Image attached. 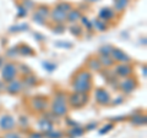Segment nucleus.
<instances>
[{
	"label": "nucleus",
	"instance_id": "f257e3e1",
	"mask_svg": "<svg viewBox=\"0 0 147 138\" xmlns=\"http://www.w3.org/2000/svg\"><path fill=\"white\" fill-rule=\"evenodd\" d=\"M74 90L75 93H84L86 94L91 89V73L87 71H82L76 76L74 81Z\"/></svg>",
	"mask_w": 147,
	"mask_h": 138
},
{
	"label": "nucleus",
	"instance_id": "f03ea898",
	"mask_svg": "<svg viewBox=\"0 0 147 138\" xmlns=\"http://www.w3.org/2000/svg\"><path fill=\"white\" fill-rule=\"evenodd\" d=\"M52 111L58 115V116H61V115L66 114V105H65V95L59 93L55 95L54 98V103L52 107Z\"/></svg>",
	"mask_w": 147,
	"mask_h": 138
},
{
	"label": "nucleus",
	"instance_id": "7ed1b4c3",
	"mask_svg": "<svg viewBox=\"0 0 147 138\" xmlns=\"http://www.w3.org/2000/svg\"><path fill=\"white\" fill-rule=\"evenodd\" d=\"M87 100H88V96L84 93H75L70 96V103L75 108H80L82 105H85L87 103Z\"/></svg>",
	"mask_w": 147,
	"mask_h": 138
},
{
	"label": "nucleus",
	"instance_id": "20e7f679",
	"mask_svg": "<svg viewBox=\"0 0 147 138\" xmlns=\"http://www.w3.org/2000/svg\"><path fill=\"white\" fill-rule=\"evenodd\" d=\"M16 75V66L13 64H6L3 68V78L7 82L13 80V77Z\"/></svg>",
	"mask_w": 147,
	"mask_h": 138
},
{
	"label": "nucleus",
	"instance_id": "39448f33",
	"mask_svg": "<svg viewBox=\"0 0 147 138\" xmlns=\"http://www.w3.org/2000/svg\"><path fill=\"white\" fill-rule=\"evenodd\" d=\"M110 55H112V59H113V60L119 61V62L126 64V62L130 61V58H129L125 53H123V50H120V49L113 48V50H112V53H110Z\"/></svg>",
	"mask_w": 147,
	"mask_h": 138
},
{
	"label": "nucleus",
	"instance_id": "423d86ee",
	"mask_svg": "<svg viewBox=\"0 0 147 138\" xmlns=\"http://www.w3.org/2000/svg\"><path fill=\"white\" fill-rule=\"evenodd\" d=\"M13 126H15V120H13L12 116H9V115H5L0 119V127L1 130H12Z\"/></svg>",
	"mask_w": 147,
	"mask_h": 138
},
{
	"label": "nucleus",
	"instance_id": "0eeeda50",
	"mask_svg": "<svg viewBox=\"0 0 147 138\" xmlns=\"http://www.w3.org/2000/svg\"><path fill=\"white\" fill-rule=\"evenodd\" d=\"M120 88H121V90L125 92V93H131V92L136 88V82L132 80V78H125L120 83Z\"/></svg>",
	"mask_w": 147,
	"mask_h": 138
},
{
	"label": "nucleus",
	"instance_id": "6e6552de",
	"mask_svg": "<svg viewBox=\"0 0 147 138\" xmlns=\"http://www.w3.org/2000/svg\"><path fill=\"white\" fill-rule=\"evenodd\" d=\"M96 99H97L98 103L104 104V105L110 103L109 93L105 89H97V90H96Z\"/></svg>",
	"mask_w": 147,
	"mask_h": 138
},
{
	"label": "nucleus",
	"instance_id": "1a4fd4ad",
	"mask_svg": "<svg viewBox=\"0 0 147 138\" xmlns=\"http://www.w3.org/2000/svg\"><path fill=\"white\" fill-rule=\"evenodd\" d=\"M52 17H53V20L55 22H59V23H61L63 21L66 20V12L59 10V9H55V10L52 12Z\"/></svg>",
	"mask_w": 147,
	"mask_h": 138
},
{
	"label": "nucleus",
	"instance_id": "9d476101",
	"mask_svg": "<svg viewBox=\"0 0 147 138\" xmlns=\"http://www.w3.org/2000/svg\"><path fill=\"white\" fill-rule=\"evenodd\" d=\"M115 72L118 73L119 76L125 77V76H127V75H130V73H131V67L129 66V65H125V64H123V65L117 66Z\"/></svg>",
	"mask_w": 147,
	"mask_h": 138
},
{
	"label": "nucleus",
	"instance_id": "9b49d317",
	"mask_svg": "<svg viewBox=\"0 0 147 138\" xmlns=\"http://www.w3.org/2000/svg\"><path fill=\"white\" fill-rule=\"evenodd\" d=\"M21 89V82L17 81V80H12L9 82V86H7V90L10 93H17L18 90Z\"/></svg>",
	"mask_w": 147,
	"mask_h": 138
},
{
	"label": "nucleus",
	"instance_id": "f8f14e48",
	"mask_svg": "<svg viewBox=\"0 0 147 138\" xmlns=\"http://www.w3.org/2000/svg\"><path fill=\"white\" fill-rule=\"evenodd\" d=\"M32 105H33V108L36 110H44L45 108H47V102L40 98H36L32 100Z\"/></svg>",
	"mask_w": 147,
	"mask_h": 138
},
{
	"label": "nucleus",
	"instance_id": "ddd939ff",
	"mask_svg": "<svg viewBox=\"0 0 147 138\" xmlns=\"http://www.w3.org/2000/svg\"><path fill=\"white\" fill-rule=\"evenodd\" d=\"M38 126H39L40 130L44 131V132H50V131H53V125H52V122H49L48 120H45V119H43V120L39 121Z\"/></svg>",
	"mask_w": 147,
	"mask_h": 138
},
{
	"label": "nucleus",
	"instance_id": "4468645a",
	"mask_svg": "<svg viewBox=\"0 0 147 138\" xmlns=\"http://www.w3.org/2000/svg\"><path fill=\"white\" fill-rule=\"evenodd\" d=\"M80 17H81V15H80V12L77 10H70L69 11V15H66V18L70 22H76Z\"/></svg>",
	"mask_w": 147,
	"mask_h": 138
},
{
	"label": "nucleus",
	"instance_id": "2eb2a0df",
	"mask_svg": "<svg viewBox=\"0 0 147 138\" xmlns=\"http://www.w3.org/2000/svg\"><path fill=\"white\" fill-rule=\"evenodd\" d=\"M114 16V13L112 10H109V9H102L99 12V17L103 18V20H109V18H112Z\"/></svg>",
	"mask_w": 147,
	"mask_h": 138
},
{
	"label": "nucleus",
	"instance_id": "dca6fc26",
	"mask_svg": "<svg viewBox=\"0 0 147 138\" xmlns=\"http://www.w3.org/2000/svg\"><path fill=\"white\" fill-rule=\"evenodd\" d=\"M100 62V65H105V66H110V65H113V59L112 58H109V55H103V56H100V59L98 60Z\"/></svg>",
	"mask_w": 147,
	"mask_h": 138
},
{
	"label": "nucleus",
	"instance_id": "f3484780",
	"mask_svg": "<svg viewBox=\"0 0 147 138\" xmlns=\"http://www.w3.org/2000/svg\"><path fill=\"white\" fill-rule=\"evenodd\" d=\"M127 1H129V0H115V3H114L115 9L118 11L124 10V9L126 7V5H127Z\"/></svg>",
	"mask_w": 147,
	"mask_h": 138
},
{
	"label": "nucleus",
	"instance_id": "a211bd4d",
	"mask_svg": "<svg viewBox=\"0 0 147 138\" xmlns=\"http://www.w3.org/2000/svg\"><path fill=\"white\" fill-rule=\"evenodd\" d=\"M132 123H135V125H145L146 123V117L145 116H135V117H132Z\"/></svg>",
	"mask_w": 147,
	"mask_h": 138
},
{
	"label": "nucleus",
	"instance_id": "6ab92c4d",
	"mask_svg": "<svg viewBox=\"0 0 147 138\" xmlns=\"http://www.w3.org/2000/svg\"><path fill=\"white\" fill-rule=\"evenodd\" d=\"M37 15L38 16H40V17H43V18H45L47 17V15H48V9L47 7H44V6H40L38 10H37Z\"/></svg>",
	"mask_w": 147,
	"mask_h": 138
},
{
	"label": "nucleus",
	"instance_id": "aec40b11",
	"mask_svg": "<svg viewBox=\"0 0 147 138\" xmlns=\"http://www.w3.org/2000/svg\"><path fill=\"white\" fill-rule=\"evenodd\" d=\"M92 25H94L96 27H97L98 31H105V29H107V26H105L102 21H98V20H96L94 22L92 21Z\"/></svg>",
	"mask_w": 147,
	"mask_h": 138
},
{
	"label": "nucleus",
	"instance_id": "412c9836",
	"mask_svg": "<svg viewBox=\"0 0 147 138\" xmlns=\"http://www.w3.org/2000/svg\"><path fill=\"white\" fill-rule=\"evenodd\" d=\"M88 66L91 67V68H93V70H100V62L98 61V60H91L90 62H88Z\"/></svg>",
	"mask_w": 147,
	"mask_h": 138
},
{
	"label": "nucleus",
	"instance_id": "4be33fe9",
	"mask_svg": "<svg viewBox=\"0 0 147 138\" xmlns=\"http://www.w3.org/2000/svg\"><path fill=\"white\" fill-rule=\"evenodd\" d=\"M57 9H59V10H61L64 12H66V11L71 10V5H70V4H67V3H61V4H59Z\"/></svg>",
	"mask_w": 147,
	"mask_h": 138
},
{
	"label": "nucleus",
	"instance_id": "5701e85b",
	"mask_svg": "<svg viewBox=\"0 0 147 138\" xmlns=\"http://www.w3.org/2000/svg\"><path fill=\"white\" fill-rule=\"evenodd\" d=\"M112 50H113V47H110V45H104V47L100 48V54H103V55H110V53H112Z\"/></svg>",
	"mask_w": 147,
	"mask_h": 138
},
{
	"label": "nucleus",
	"instance_id": "b1692460",
	"mask_svg": "<svg viewBox=\"0 0 147 138\" xmlns=\"http://www.w3.org/2000/svg\"><path fill=\"white\" fill-rule=\"evenodd\" d=\"M43 67H45V70H48L49 72H52V71H54L55 68H57V66H55L54 64H50L48 61H44L43 62Z\"/></svg>",
	"mask_w": 147,
	"mask_h": 138
},
{
	"label": "nucleus",
	"instance_id": "393cba45",
	"mask_svg": "<svg viewBox=\"0 0 147 138\" xmlns=\"http://www.w3.org/2000/svg\"><path fill=\"white\" fill-rule=\"evenodd\" d=\"M63 135L60 132H53V131H50V132H48V137H50V138H60Z\"/></svg>",
	"mask_w": 147,
	"mask_h": 138
},
{
	"label": "nucleus",
	"instance_id": "a878e982",
	"mask_svg": "<svg viewBox=\"0 0 147 138\" xmlns=\"http://www.w3.org/2000/svg\"><path fill=\"white\" fill-rule=\"evenodd\" d=\"M21 53L24 55H32V50L28 47H22L21 48Z\"/></svg>",
	"mask_w": 147,
	"mask_h": 138
},
{
	"label": "nucleus",
	"instance_id": "bb28decb",
	"mask_svg": "<svg viewBox=\"0 0 147 138\" xmlns=\"http://www.w3.org/2000/svg\"><path fill=\"white\" fill-rule=\"evenodd\" d=\"M81 20H82V23H84L86 27H87V28H91V27L92 26H93V25H92V22H90L88 20H87V18L86 17H82L81 18Z\"/></svg>",
	"mask_w": 147,
	"mask_h": 138
},
{
	"label": "nucleus",
	"instance_id": "cd10ccee",
	"mask_svg": "<svg viewBox=\"0 0 147 138\" xmlns=\"http://www.w3.org/2000/svg\"><path fill=\"white\" fill-rule=\"evenodd\" d=\"M33 20H36L38 23H44V18L43 17H40V16H38L37 13H34L33 15Z\"/></svg>",
	"mask_w": 147,
	"mask_h": 138
},
{
	"label": "nucleus",
	"instance_id": "c85d7f7f",
	"mask_svg": "<svg viewBox=\"0 0 147 138\" xmlns=\"http://www.w3.org/2000/svg\"><path fill=\"white\" fill-rule=\"evenodd\" d=\"M71 32H72V34H75V36L81 34V29L79 28V27H71Z\"/></svg>",
	"mask_w": 147,
	"mask_h": 138
},
{
	"label": "nucleus",
	"instance_id": "c756f323",
	"mask_svg": "<svg viewBox=\"0 0 147 138\" xmlns=\"http://www.w3.org/2000/svg\"><path fill=\"white\" fill-rule=\"evenodd\" d=\"M110 128H113V125H112V123H109V125L105 126V127H104V130H100V131H99V133H100V135H103V133L110 131Z\"/></svg>",
	"mask_w": 147,
	"mask_h": 138
},
{
	"label": "nucleus",
	"instance_id": "7c9ffc66",
	"mask_svg": "<svg viewBox=\"0 0 147 138\" xmlns=\"http://www.w3.org/2000/svg\"><path fill=\"white\" fill-rule=\"evenodd\" d=\"M71 133H72L74 136H79V135H81V133H82V130H81V128H79V127L74 128V130L71 131Z\"/></svg>",
	"mask_w": 147,
	"mask_h": 138
},
{
	"label": "nucleus",
	"instance_id": "2f4dec72",
	"mask_svg": "<svg viewBox=\"0 0 147 138\" xmlns=\"http://www.w3.org/2000/svg\"><path fill=\"white\" fill-rule=\"evenodd\" d=\"M17 15L18 16H25L26 15V9L20 6V7H18V13H17Z\"/></svg>",
	"mask_w": 147,
	"mask_h": 138
},
{
	"label": "nucleus",
	"instance_id": "473e14b6",
	"mask_svg": "<svg viewBox=\"0 0 147 138\" xmlns=\"http://www.w3.org/2000/svg\"><path fill=\"white\" fill-rule=\"evenodd\" d=\"M4 138H20V137H18V135H16V133H6V135L4 136Z\"/></svg>",
	"mask_w": 147,
	"mask_h": 138
},
{
	"label": "nucleus",
	"instance_id": "72a5a7b5",
	"mask_svg": "<svg viewBox=\"0 0 147 138\" xmlns=\"http://www.w3.org/2000/svg\"><path fill=\"white\" fill-rule=\"evenodd\" d=\"M57 47H64V48H71L72 45L70 43H57Z\"/></svg>",
	"mask_w": 147,
	"mask_h": 138
},
{
	"label": "nucleus",
	"instance_id": "f704fd0d",
	"mask_svg": "<svg viewBox=\"0 0 147 138\" xmlns=\"http://www.w3.org/2000/svg\"><path fill=\"white\" fill-rule=\"evenodd\" d=\"M36 80V78H33V77H30V78H27V80H26V82H27V83H30V84H33L34 83V81Z\"/></svg>",
	"mask_w": 147,
	"mask_h": 138
},
{
	"label": "nucleus",
	"instance_id": "c9c22d12",
	"mask_svg": "<svg viewBox=\"0 0 147 138\" xmlns=\"http://www.w3.org/2000/svg\"><path fill=\"white\" fill-rule=\"evenodd\" d=\"M64 31V27H58V28H54V32H57V33H60V32H63Z\"/></svg>",
	"mask_w": 147,
	"mask_h": 138
},
{
	"label": "nucleus",
	"instance_id": "e433bc0d",
	"mask_svg": "<svg viewBox=\"0 0 147 138\" xmlns=\"http://www.w3.org/2000/svg\"><path fill=\"white\" fill-rule=\"evenodd\" d=\"M121 102H123V98H121V96H119V98H117L115 102H114V104H119V103H121Z\"/></svg>",
	"mask_w": 147,
	"mask_h": 138
},
{
	"label": "nucleus",
	"instance_id": "4c0bfd02",
	"mask_svg": "<svg viewBox=\"0 0 147 138\" xmlns=\"http://www.w3.org/2000/svg\"><path fill=\"white\" fill-rule=\"evenodd\" d=\"M32 138H40V135H37V133H34V135H32Z\"/></svg>",
	"mask_w": 147,
	"mask_h": 138
},
{
	"label": "nucleus",
	"instance_id": "58836bf2",
	"mask_svg": "<svg viewBox=\"0 0 147 138\" xmlns=\"http://www.w3.org/2000/svg\"><path fill=\"white\" fill-rule=\"evenodd\" d=\"M88 1H98V0H88Z\"/></svg>",
	"mask_w": 147,
	"mask_h": 138
}]
</instances>
